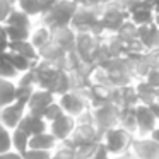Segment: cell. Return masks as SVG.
I'll return each instance as SVG.
<instances>
[{"instance_id":"cell-12","label":"cell","mask_w":159,"mask_h":159,"mask_svg":"<svg viewBox=\"0 0 159 159\" xmlns=\"http://www.w3.org/2000/svg\"><path fill=\"white\" fill-rule=\"evenodd\" d=\"M154 17H156V11L149 0H145L144 4L139 5L137 9H134L132 12H128V21H132L135 26L154 24Z\"/></svg>"},{"instance_id":"cell-24","label":"cell","mask_w":159,"mask_h":159,"mask_svg":"<svg viewBox=\"0 0 159 159\" xmlns=\"http://www.w3.org/2000/svg\"><path fill=\"white\" fill-rule=\"evenodd\" d=\"M52 159H77L74 149L67 142H60L57 149L52 152Z\"/></svg>"},{"instance_id":"cell-32","label":"cell","mask_w":159,"mask_h":159,"mask_svg":"<svg viewBox=\"0 0 159 159\" xmlns=\"http://www.w3.org/2000/svg\"><path fill=\"white\" fill-rule=\"evenodd\" d=\"M91 159H111V156H110V152L104 149V145L99 144V147L96 149V152L93 154V157H91Z\"/></svg>"},{"instance_id":"cell-14","label":"cell","mask_w":159,"mask_h":159,"mask_svg":"<svg viewBox=\"0 0 159 159\" xmlns=\"http://www.w3.org/2000/svg\"><path fill=\"white\" fill-rule=\"evenodd\" d=\"M60 142L55 139V135L52 134L50 130L46 132H41V134H36V135H31L29 139V149H39V151H55L57 145Z\"/></svg>"},{"instance_id":"cell-18","label":"cell","mask_w":159,"mask_h":159,"mask_svg":"<svg viewBox=\"0 0 159 159\" xmlns=\"http://www.w3.org/2000/svg\"><path fill=\"white\" fill-rule=\"evenodd\" d=\"M5 24H12V26H22V28H34L36 21L31 17V16H28L26 12H22L21 9L14 7L12 9V12L9 14L7 21H5Z\"/></svg>"},{"instance_id":"cell-19","label":"cell","mask_w":159,"mask_h":159,"mask_svg":"<svg viewBox=\"0 0 159 159\" xmlns=\"http://www.w3.org/2000/svg\"><path fill=\"white\" fill-rule=\"evenodd\" d=\"M4 55H5V58L11 62V65L14 67V69L17 70L19 74L28 72V70H31L33 67H34V62H31L29 58H26V57L19 55V53H16V52H11V50H7Z\"/></svg>"},{"instance_id":"cell-4","label":"cell","mask_w":159,"mask_h":159,"mask_svg":"<svg viewBox=\"0 0 159 159\" xmlns=\"http://www.w3.org/2000/svg\"><path fill=\"white\" fill-rule=\"evenodd\" d=\"M93 118H94V125L103 135L104 130L116 127L120 123V104H116L115 101L99 104V106L93 108Z\"/></svg>"},{"instance_id":"cell-39","label":"cell","mask_w":159,"mask_h":159,"mask_svg":"<svg viewBox=\"0 0 159 159\" xmlns=\"http://www.w3.org/2000/svg\"><path fill=\"white\" fill-rule=\"evenodd\" d=\"M156 98H157V99H159V89H157V94H156Z\"/></svg>"},{"instance_id":"cell-30","label":"cell","mask_w":159,"mask_h":159,"mask_svg":"<svg viewBox=\"0 0 159 159\" xmlns=\"http://www.w3.org/2000/svg\"><path fill=\"white\" fill-rule=\"evenodd\" d=\"M9 45H11V39H9V34H7V26L0 22V53L7 52Z\"/></svg>"},{"instance_id":"cell-33","label":"cell","mask_w":159,"mask_h":159,"mask_svg":"<svg viewBox=\"0 0 159 159\" xmlns=\"http://www.w3.org/2000/svg\"><path fill=\"white\" fill-rule=\"evenodd\" d=\"M60 0H39V4H41V11H43V16L46 14L48 11H52L57 4H58ZM41 16V17H43Z\"/></svg>"},{"instance_id":"cell-3","label":"cell","mask_w":159,"mask_h":159,"mask_svg":"<svg viewBox=\"0 0 159 159\" xmlns=\"http://www.w3.org/2000/svg\"><path fill=\"white\" fill-rule=\"evenodd\" d=\"M57 99L62 104L63 111L74 118H79L82 113L91 110L89 94H87V89H82V87H74V89L60 94Z\"/></svg>"},{"instance_id":"cell-29","label":"cell","mask_w":159,"mask_h":159,"mask_svg":"<svg viewBox=\"0 0 159 159\" xmlns=\"http://www.w3.org/2000/svg\"><path fill=\"white\" fill-rule=\"evenodd\" d=\"M14 7H16V4L11 2V0H0V22H2V24H5L9 14L12 12Z\"/></svg>"},{"instance_id":"cell-17","label":"cell","mask_w":159,"mask_h":159,"mask_svg":"<svg viewBox=\"0 0 159 159\" xmlns=\"http://www.w3.org/2000/svg\"><path fill=\"white\" fill-rule=\"evenodd\" d=\"M9 50L19 53V55H22V57H26V58H29L31 62H34V63L39 62V50L31 43V39H24V41H11Z\"/></svg>"},{"instance_id":"cell-15","label":"cell","mask_w":159,"mask_h":159,"mask_svg":"<svg viewBox=\"0 0 159 159\" xmlns=\"http://www.w3.org/2000/svg\"><path fill=\"white\" fill-rule=\"evenodd\" d=\"M29 39H31V43L38 50H43L46 45H50L53 41V31L46 24H43V22H36L31 31V38Z\"/></svg>"},{"instance_id":"cell-6","label":"cell","mask_w":159,"mask_h":159,"mask_svg":"<svg viewBox=\"0 0 159 159\" xmlns=\"http://www.w3.org/2000/svg\"><path fill=\"white\" fill-rule=\"evenodd\" d=\"M26 113H28V103H24L21 99H16L14 103L0 108V121L7 128L14 130V128L19 127V123H21V120L24 118Z\"/></svg>"},{"instance_id":"cell-22","label":"cell","mask_w":159,"mask_h":159,"mask_svg":"<svg viewBox=\"0 0 159 159\" xmlns=\"http://www.w3.org/2000/svg\"><path fill=\"white\" fill-rule=\"evenodd\" d=\"M7 26V34L11 41H24V39L31 38V28H22V26H12V24H5Z\"/></svg>"},{"instance_id":"cell-21","label":"cell","mask_w":159,"mask_h":159,"mask_svg":"<svg viewBox=\"0 0 159 159\" xmlns=\"http://www.w3.org/2000/svg\"><path fill=\"white\" fill-rule=\"evenodd\" d=\"M29 139H31V135L28 134V132H24L22 128H14L12 130V149L17 152H24L29 149Z\"/></svg>"},{"instance_id":"cell-10","label":"cell","mask_w":159,"mask_h":159,"mask_svg":"<svg viewBox=\"0 0 159 159\" xmlns=\"http://www.w3.org/2000/svg\"><path fill=\"white\" fill-rule=\"evenodd\" d=\"M53 41L67 53L75 52V43H77V31L72 26L67 28H58L53 31Z\"/></svg>"},{"instance_id":"cell-9","label":"cell","mask_w":159,"mask_h":159,"mask_svg":"<svg viewBox=\"0 0 159 159\" xmlns=\"http://www.w3.org/2000/svg\"><path fill=\"white\" fill-rule=\"evenodd\" d=\"M135 116H137V135H151L152 130L159 127L157 118L144 103L135 104Z\"/></svg>"},{"instance_id":"cell-35","label":"cell","mask_w":159,"mask_h":159,"mask_svg":"<svg viewBox=\"0 0 159 159\" xmlns=\"http://www.w3.org/2000/svg\"><path fill=\"white\" fill-rule=\"evenodd\" d=\"M147 106L151 108V111L154 113V116L157 118V121H159V99L156 98V99H154V101H151V103H149Z\"/></svg>"},{"instance_id":"cell-41","label":"cell","mask_w":159,"mask_h":159,"mask_svg":"<svg viewBox=\"0 0 159 159\" xmlns=\"http://www.w3.org/2000/svg\"><path fill=\"white\" fill-rule=\"evenodd\" d=\"M72 2H75V0H72Z\"/></svg>"},{"instance_id":"cell-8","label":"cell","mask_w":159,"mask_h":159,"mask_svg":"<svg viewBox=\"0 0 159 159\" xmlns=\"http://www.w3.org/2000/svg\"><path fill=\"white\" fill-rule=\"evenodd\" d=\"M57 98L58 96H57L55 93H52V91L43 89V87H36V89L33 91L29 101H28V111L43 116L45 110L53 103V101H57Z\"/></svg>"},{"instance_id":"cell-23","label":"cell","mask_w":159,"mask_h":159,"mask_svg":"<svg viewBox=\"0 0 159 159\" xmlns=\"http://www.w3.org/2000/svg\"><path fill=\"white\" fill-rule=\"evenodd\" d=\"M0 77H4V79H12V80H16L19 77V72L11 65V62L5 58L4 53H0Z\"/></svg>"},{"instance_id":"cell-16","label":"cell","mask_w":159,"mask_h":159,"mask_svg":"<svg viewBox=\"0 0 159 159\" xmlns=\"http://www.w3.org/2000/svg\"><path fill=\"white\" fill-rule=\"evenodd\" d=\"M17 99V82L0 77V108L7 106Z\"/></svg>"},{"instance_id":"cell-5","label":"cell","mask_w":159,"mask_h":159,"mask_svg":"<svg viewBox=\"0 0 159 159\" xmlns=\"http://www.w3.org/2000/svg\"><path fill=\"white\" fill-rule=\"evenodd\" d=\"M130 152L135 159H159V144L149 135H135Z\"/></svg>"},{"instance_id":"cell-37","label":"cell","mask_w":159,"mask_h":159,"mask_svg":"<svg viewBox=\"0 0 159 159\" xmlns=\"http://www.w3.org/2000/svg\"><path fill=\"white\" fill-rule=\"evenodd\" d=\"M149 137H152V139H154V140L159 144V127H157V128H154V130H152V134L149 135Z\"/></svg>"},{"instance_id":"cell-36","label":"cell","mask_w":159,"mask_h":159,"mask_svg":"<svg viewBox=\"0 0 159 159\" xmlns=\"http://www.w3.org/2000/svg\"><path fill=\"white\" fill-rule=\"evenodd\" d=\"M111 159H135L132 156V152H123V154H118V156H111Z\"/></svg>"},{"instance_id":"cell-11","label":"cell","mask_w":159,"mask_h":159,"mask_svg":"<svg viewBox=\"0 0 159 159\" xmlns=\"http://www.w3.org/2000/svg\"><path fill=\"white\" fill-rule=\"evenodd\" d=\"M137 39L142 48L147 50L159 48V28L156 24L137 26Z\"/></svg>"},{"instance_id":"cell-2","label":"cell","mask_w":159,"mask_h":159,"mask_svg":"<svg viewBox=\"0 0 159 159\" xmlns=\"http://www.w3.org/2000/svg\"><path fill=\"white\" fill-rule=\"evenodd\" d=\"M134 137H135L134 134H130L123 127L116 125V127H111L103 132L101 144L110 152V156H118V154H123V152H130V145Z\"/></svg>"},{"instance_id":"cell-7","label":"cell","mask_w":159,"mask_h":159,"mask_svg":"<svg viewBox=\"0 0 159 159\" xmlns=\"http://www.w3.org/2000/svg\"><path fill=\"white\" fill-rule=\"evenodd\" d=\"M75 128H77V120L67 113H63L60 118H57V120L48 123V130L55 135V139L58 142L69 140L72 137V134L75 132Z\"/></svg>"},{"instance_id":"cell-34","label":"cell","mask_w":159,"mask_h":159,"mask_svg":"<svg viewBox=\"0 0 159 159\" xmlns=\"http://www.w3.org/2000/svg\"><path fill=\"white\" fill-rule=\"evenodd\" d=\"M0 159H24V157H22L21 152L11 149V151H7V152H2V154H0Z\"/></svg>"},{"instance_id":"cell-38","label":"cell","mask_w":159,"mask_h":159,"mask_svg":"<svg viewBox=\"0 0 159 159\" xmlns=\"http://www.w3.org/2000/svg\"><path fill=\"white\" fill-rule=\"evenodd\" d=\"M75 4H79V5H84V4H86V0H75Z\"/></svg>"},{"instance_id":"cell-27","label":"cell","mask_w":159,"mask_h":159,"mask_svg":"<svg viewBox=\"0 0 159 159\" xmlns=\"http://www.w3.org/2000/svg\"><path fill=\"white\" fill-rule=\"evenodd\" d=\"M16 82H17L19 87H38L36 86V75H34V69L28 70V72H22L19 74V77L16 79Z\"/></svg>"},{"instance_id":"cell-28","label":"cell","mask_w":159,"mask_h":159,"mask_svg":"<svg viewBox=\"0 0 159 159\" xmlns=\"http://www.w3.org/2000/svg\"><path fill=\"white\" fill-rule=\"evenodd\" d=\"M24 159H52V151H39V149H28L22 152Z\"/></svg>"},{"instance_id":"cell-26","label":"cell","mask_w":159,"mask_h":159,"mask_svg":"<svg viewBox=\"0 0 159 159\" xmlns=\"http://www.w3.org/2000/svg\"><path fill=\"white\" fill-rule=\"evenodd\" d=\"M63 113H65V111H63L62 104H60L58 99H57V101H53V103L45 110V113H43V118H45V120L50 123V121H53V120H57V118H60Z\"/></svg>"},{"instance_id":"cell-40","label":"cell","mask_w":159,"mask_h":159,"mask_svg":"<svg viewBox=\"0 0 159 159\" xmlns=\"http://www.w3.org/2000/svg\"><path fill=\"white\" fill-rule=\"evenodd\" d=\"M11 2H14V4H16V2H17V0H11Z\"/></svg>"},{"instance_id":"cell-25","label":"cell","mask_w":159,"mask_h":159,"mask_svg":"<svg viewBox=\"0 0 159 159\" xmlns=\"http://www.w3.org/2000/svg\"><path fill=\"white\" fill-rule=\"evenodd\" d=\"M12 149V130L0 121V154Z\"/></svg>"},{"instance_id":"cell-31","label":"cell","mask_w":159,"mask_h":159,"mask_svg":"<svg viewBox=\"0 0 159 159\" xmlns=\"http://www.w3.org/2000/svg\"><path fill=\"white\" fill-rule=\"evenodd\" d=\"M145 80H147L152 87L159 89V65L157 67H151V69H149V72L145 74Z\"/></svg>"},{"instance_id":"cell-13","label":"cell","mask_w":159,"mask_h":159,"mask_svg":"<svg viewBox=\"0 0 159 159\" xmlns=\"http://www.w3.org/2000/svg\"><path fill=\"white\" fill-rule=\"evenodd\" d=\"M19 128H22L24 132H28L29 135H36V134H41V132L48 130V121L45 120L43 116L34 113H26L24 118L21 120L19 123Z\"/></svg>"},{"instance_id":"cell-1","label":"cell","mask_w":159,"mask_h":159,"mask_svg":"<svg viewBox=\"0 0 159 159\" xmlns=\"http://www.w3.org/2000/svg\"><path fill=\"white\" fill-rule=\"evenodd\" d=\"M77 7H79V4H75L72 0H60L52 11H48L39 19V22L46 24L52 31H55L58 28L72 26V19L77 12Z\"/></svg>"},{"instance_id":"cell-20","label":"cell","mask_w":159,"mask_h":159,"mask_svg":"<svg viewBox=\"0 0 159 159\" xmlns=\"http://www.w3.org/2000/svg\"><path fill=\"white\" fill-rule=\"evenodd\" d=\"M16 7L21 9L22 12H26L28 16H31L34 21H39L41 16H43L39 0H17V2H16Z\"/></svg>"}]
</instances>
